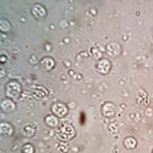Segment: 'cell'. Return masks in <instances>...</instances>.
Masks as SVG:
<instances>
[{
	"instance_id": "obj_1",
	"label": "cell",
	"mask_w": 153,
	"mask_h": 153,
	"mask_svg": "<svg viewBox=\"0 0 153 153\" xmlns=\"http://www.w3.org/2000/svg\"><path fill=\"white\" fill-rule=\"evenodd\" d=\"M76 135L75 129L71 124L68 123H65L56 130V137L59 140H62V141H68V140L71 139L74 136Z\"/></svg>"
},
{
	"instance_id": "obj_2",
	"label": "cell",
	"mask_w": 153,
	"mask_h": 153,
	"mask_svg": "<svg viewBox=\"0 0 153 153\" xmlns=\"http://www.w3.org/2000/svg\"><path fill=\"white\" fill-rule=\"evenodd\" d=\"M6 95L10 98H16L21 94V85L18 82H9L5 89Z\"/></svg>"
},
{
	"instance_id": "obj_3",
	"label": "cell",
	"mask_w": 153,
	"mask_h": 153,
	"mask_svg": "<svg viewBox=\"0 0 153 153\" xmlns=\"http://www.w3.org/2000/svg\"><path fill=\"white\" fill-rule=\"evenodd\" d=\"M51 110H52V112L56 117H65L66 113H68V108H66V106L59 102L53 103L52 106H51Z\"/></svg>"
},
{
	"instance_id": "obj_4",
	"label": "cell",
	"mask_w": 153,
	"mask_h": 153,
	"mask_svg": "<svg viewBox=\"0 0 153 153\" xmlns=\"http://www.w3.org/2000/svg\"><path fill=\"white\" fill-rule=\"evenodd\" d=\"M110 68H111V65H110V61L107 59L103 58L97 63V70L101 74H107L110 71Z\"/></svg>"
},
{
	"instance_id": "obj_5",
	"label": "cell",
	"mask_w": 153,
	"mask_h": 153,
	"mask_svg": "<svg viewBox=\"0 0 153 153\" xmlns=\"http://www.w3.org/2000/svg\"><path fill=\"white\" fill-rule=\"evenodd\" d=\"M32 12H33L34 16L37 19H40V18H43L45 16L46 14V10L43 6L40 5V4H35L32 8Z\"/></svg>"
},
{
	"instance_id": "obj_6",
	"label": "cell",
	"mask_w": 153,
	"mask_h": 153,
	"mask_svg": "<svg viewBox=\"0 0 153 153\" xmlns=\"http://www.w3.org/2000/svg\"><path fill=\"white\" fill-rule=\"evenodd\" d=\"M40 63H41V66L43 68V70H45V71H51L54 68V66H52V65H49V63H50V65L54 63L53 59H51V58H49V57L43 58L41 60Z\"/></svg>"
},
{
	"instance_id": "obj_7",
	"label": "cell",
	"mask_w": 153,
	"mask_h": 153,
	"mask_svg": "<svg viewBox=\"0 0 153 153\" xmlns=\"http://www.w3.org/2000/svg\"><path fill=\"white\" fill-rule=\"evenodd\" d=\"M103 114L107 117H110L114 114V107H113L112 104L110 103H106V104L103 106Z\"/></svg>"
},
{
	"instance_id": "obj_8",
	"label": "cell",
	"mask_w": 153,
	"mask_h": 153,
	"mask_svg": "<svg viewBox=\"0 0 153 153\" xmlns=\"http://www.w3.org/2000/svg\"><path fill=\"white\" fill-rule=\"evenodd\" d=\"M117 45V44H109V45L107 46V52L110 54V55H113V56H117L120 54V46H117V48H114V46Z\"/></svg>"
},
{
	"instance_id": "obj_9",
	"label": "cell",
	"mask_w": 153,
	"mask_h": 153,
	"mask_svg": "<svg viewBox=\"0 0 153 153\" xmlns=\"http://www.w3.org/2000/svg\"><path fill=\"white\" fill-rule=\"evenodd\" d=\"M45 123H46V125L49 126L50 128H55L56 126H57V120H56V117H53V115H48V117L45 118Z\"/></svg>"
},
{
	"instance_id": "obj_10",
	"label": "cell",
	"mask_w": 153,
	"mask_h": 153,
	"mask_svg": "<svg viewBox=\"0 0 153 153\" xmlns=\"http://www.w3.org/2000/svg\"><path fill=\"white\" fill-rule=\"evenodd\" d=\"M125 145L129 149H134L137 146V141H136L134 138H128V139L125 140Z\"/></svg>"
},
{
	"instance_id": "obj_11",
	"label": "cell",
	"mask_w": 153,
	"mask_h": 153,
	"mask_svg": "<svg viewBox=\"0 0 153 153\" xmlns=\"http://www.w3.org/2000/svg\"><path fill=\"white\" fill-rule=\"evenodd\" d=\"M12 131V128L11 126L9 124H7V123H2L1 124V133L2 135H5V136H10L9 134V132H7V131Z\"/></svg>"
},
{
	"instance_id": "obj_12",
	"label": "cell",
	"mask_w": 153,
	"mask_h": 153,
	"mask_svg": "<svg viewBox=\"0 0 153 153\" xmlns=\"http://www.w3.org/2000/svg\"><path fill=\"white\" fill-rule=\"evenodd\" d=\"M22 151L23 153H34V147L31 144H26L22 148Z\"/></svg>"
}]
</instances>
